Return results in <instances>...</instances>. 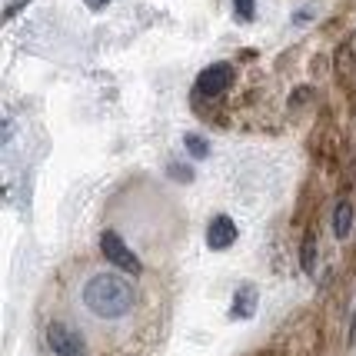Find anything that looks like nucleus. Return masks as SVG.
<instances>
[{
    "mask_svg": "<svg viewBox=\"0 0 356 356\" xmlns=\"http://www.w3.org/2000/svg\"><path fill=\"white\" fill-rule=\"evenodd\" d=\"M83 303L104 320H120L134 310V286L117 273H97L83 286Z\"/></svg>",
    "mask_w": 356,
    "mask_h": 356,
    "instance_id": "nucleus-1",
    "label": "nucleus"
},
{
    "mask_svg": "<svg viewBox=\"0 0 356 356\" xmlns=\"http://www.w3.org/2000/svg\"><path fill=\"white\" fill-rule=\"evenodd\" d=\"M100 250H104L107 264H113L117 270H124V273H140L137 253H134V250L120 240V233H113V230L104 233V236H100Z\"/></svg>",
    "mask_w": 356,
    "mask_h": 356,
    "instance_id": "nucleus-2",
    "label": "nucleus"
},
{
    "mask_svg": "<svg viewBox=\"0 0 356 356\" xmlns=\"http://www.w3.org/2000/svg\"><path fill=\"white\" fill-rule=\"evenodd\" d=\"M233 80V67L230 63H213V67H207L200 77H197V90L203 97H220V93L230 87Z\"/></svg>",
    "mask_w": 356,
    "mask_h": 356,
    "instance_id": "nucleus-3",
    "label": "nucleus"
},
{
    "mask_svg": "<svg viewBox=\"0 0 356 356\" xmlns=\"http://www.w3.org/2000/svg\"><path fill=\"white\" fill-rule=\"evenodd\" d=\"M47 343H50V350L57 356H83V340H80L74 330H67L63 323H50Z\"/></svg>",
    "mask_w": 356,
    "mask_h": 356,
    "instance_id": "nucleus-4",
    "label": "nucleus"
},
{
    "mask_svg": "<svg viewBox=\"0 0 356 356\" xmlns=\"http://www.w3.org/2000/svg\"><path fill=\"white\" fill-rule=\"evenodd\" d=\"M233 240H236V223H233L230 217L210 220V227H207V243H210V250H227V247H233Z\"/></svg>",
    "mask_w": 356,
    "mask_h": 356,
    "instance_id": "nucleus-5",
    "label": "nucleus"
},
{
    "mask_svg": "<svg viewBox=\"0 0 356 356\" xmlns=\"http://www.w3.org/2000/svg\"><path fill=\"white\" fill-rule=\"evenodd\" d=\"M253 310H257V290L247 283V286H240V290H236V300H233V316L250 320V316H253Z\"/></svg>",
    "mask_w": 356,
    "mask_h": 356,
    "instance_id": "nucleus-6",
    "label": "nucleus"
},
{
    "mask_svg": "<svg viewBox=\"0 0 356 356\" xmlns=\"http://www.w3.org/2000/svg\"><path fill=\"white\" fill-rule=\"evenodd\" d=\"M333 230H337V236L340 240H346L350 236V230H353V207L346 200L337 203V213H333Z\"/></svg>",
    "mask_w": 356,
    "mask_h": 356,
    "instance_id": "nucleus-7",
    "label": "nucleus"
},
{
    "mask_svg": "<svg viewBox=\"0 0 356 356\" xmlns=\"http://www.w3.org/2000/svg\"><path fill=\"white\" fill-rule=\"evenodd\" d=\"M184 143H186V150L197 156V160H207V154H210V143H207L203 137H197V134H186Z\"/></svg>",
    "mask_w": 356,
    "mask_h": 356,
    "instance_id": "nucleus-8",
    "label": "nucleus"
},
{
    "mask_svg": "<svg viewBox=\"0 0 356 356\" xmlns=\"http://www.w3.org/2000/svg\"><path fill=\"white\" fill-rule=\"evenodd\" d=\"M233 7H236V17H243V20H253V14H257L253 0H233Z\"/></svg>",
    "mask_w": 356,
    "mask_h": 356,
    "instance_id": "nucleus-9",
    "label": "nucleus"
},
{
    "mask_svg": "<svg viewBox=\"0 0 356 356\" xmlns=\"http://www.w3.org/2000/svg\"><path fill=\"white\" fill-rule=\"evenodd\" d=\"M303 266L313 273V240H307V243H303Z\"/></svg>",
    "mask_w": 356,
    "mask_h": 356,
    "instance_id": "nucleus-10",
    "label": "nucleus"
},
{
    "mask_svg": "<svg viewBox=\"0 0 356 356\" xmlns=\"http://www.w3.org/2000/svg\"><path fill=\"white\" fill-rule=\"evenodd\" d=\"M170 173H173V177H180V180H193V173L184 170V167H170Z\"/></svg>",
    "mask_w": 356,
    "mask_h": 356,
    "instance_id": "nucleus-11",
    "label": "nucleus"
},
{
    "mask_svg": "<svg viewBox=\"0 0 356 356\" xmlns=\"http://www.w3.org/2000/svg\"><path fill=\"white\" fill-rule=\"evenodd\" d=\"M107 3H110V0H87V7H90V10H104Z\"/></svg>",
    "mask_w": 356,
    "mask_h": 356,
    "instance_id": "nucleus-12",
    "label": "nucleus"
},
{
    "mask_svg": "<svg viewBox=\"0 0 356 356\" xmlns=\"http://www.w3.org/2000/svg\"><path fill=\"white\" fill-rule=\"evenodd\" d=\"M350 343L356 346V313H353V326H350Z\"/></svg>",
    "mask_w": 356,
    "mask_h": 356,
    "instance_id": "nucleus-13",
    "label": "nucleus"
}]
</instances>
